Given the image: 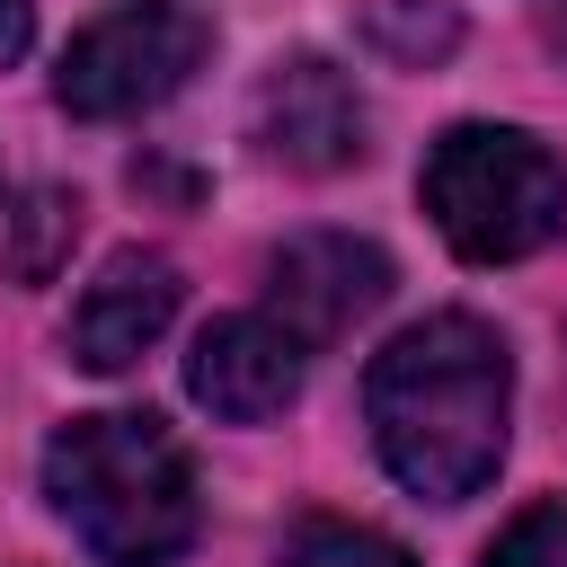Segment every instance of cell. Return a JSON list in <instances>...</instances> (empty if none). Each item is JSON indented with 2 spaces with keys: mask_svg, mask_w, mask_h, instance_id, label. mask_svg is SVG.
I'll list each match as a JSON object with an SVG mask.
<instances>
[{
  "mask_svg": "<svg viewBox=\"0 0 567 567\" xmlns=\"http://www.w3.org/2000/svg\"><path fill=\"white\" fill-rule=\"evenodd\" d=\"M168 319H177V266L151 257V248H115V257L97 266V284L71 301L62 346H71V363H89V372H133V363L168 337Z\"/></svg>",
  "mask_w": 567,
  "mask_h": 567,
  "instance_id": "cell-8",
  "label": "cell"
},
{
  "mask_svg": "<svg viewBox=\"0 0 567 567\" xmlns=\"http://www.w3.org/2000/svg\"><path fill=\"white\" fill-rule=\"evenodd\" d=\"M301 337L275 319V310H230V319H213L204 337H195V354H186V390H195V408H213L221 425H266V416H284L292 399H301Z\"/></svg>",
  "mask_w": 567,
  "mask_h": 567,
  "instance_id": "cell-7",
  "label": "cell"
},
{
  "mask_svg": "<svg viewBox=\"0 0 567 567\" xmlns=\"http://www.w3.org/2000/svg\"><path fill=\"white\" fill-rule=\"evenodd\" d=\"M363 416L408 496H425V505L478 496L505 461V416H514L505 337L470 310L408 319L363 372Z\"/></svg>",
  "mask_w": 567,
  "mask_h": 567,
  "instance_id": "cell-1",
  "label": "cell"
},
{
  "mask_svg": "<svg viewBox=\"0 0 567 567\" xmlns=\"http://www.w3.org/2000/svg\"><path fill=\"white\" fill-rule=\"evenodd\" d=\"M363 44L416 71V62H434V53L461 44V18H452L443 0H372V9H363Z\"/></svg>",
  "mask_w": 567,
  "mask_h": 567,
  "instance_id": "cell-10",
  "label": "cell"
},
{
  "mask_svg": "<svg viewBox=\"0 0 567 567\" xmlns=\"http://www.w3.org/2000/svg\"><path fill=\"white\" fill-rule=\"evenodd\" d=\"M248 124H257L266 159H284L301 177H328V168H354L363 159V97H354V80L328 53H284L257 80Z\"/></svg>",
  "mask_w": 567,
  "mask_h": 567,
  "instance_id": "cell-6",
  "label": "cell"
},
{
  "mask_svg": "<svg viewBox=\"0 0 567 567\" xmlns=\"http://www.w3.org/2000/svg\"><path fill=\"white\" fill-rule=\"evenodd\" d=\"M390 301V257L354 230H301L266 257V310L301 337V346H328L346 337L354 319H372Z\"/></svg>",
  "mask_w": 567,
  "mask_h": 567,
  "instance_id": "cell-5",
  "label": "cell"
},
{
  "mask_svg": "<svg viewBox=\"0 0 567 567\" xmlns=\"http://www.w3.org/2000/svg\"><path fill=\"white\" fill-rule=\"evenodd\" d=\"M71 239H80V204L53 195V186H27V195L0 213V266H9L18 284H44V275L71 257Z\"/></svg>",
  "mask_w": 567,
  "mask_h": 567,
  "instance_id": "cell-9",
  "label": "cell"
},
{
  "mask_svg": "<svg viewBox=\"0 0 567 567\" xmlns=\"http://www.w3.org/2000/svg\"><path fill=\"white\" fill-rule=\"evenodd\" d=\"M487 567H567V496H549V505L514 514V523L496 532Z\"/></svg>",
  "mask_w": 567,
  "mask_h": 567,
  "instance_id": "cell-12",
  "label": "cell"
},
{
  "mask_svg": "<svg viewBox=\"0 0 567 567\" xmlns=\"http://www.w3.org/2000/svg\"><path fill=\"white\" fill-rule=\"evenodd\" d=\"M27 35H35V9H27V0H0V71L27 53Z\"/></svg>",
  "mask_w": 567,
  "mask_h": 567,
  "instance_id": "cell-13",
  "label": "cell"
},
{
  "mask_svg": "<svg viewBox=\"0 0 567 567\" xmlns=\"http://www.w3.org/2000/svg\"><path fill=\"white\" fill-rule=\"evenodd\" d=\"M275 567H416L399 540H381V532H363V523H301L292 540H284V558Z\"/></svg>",
  "mask_w": 567,
  "mask_h": 567,
  "instance_id": "cell-11",
  "label": "cell"
},
{
  "mask_svg": "<svg viewBox=\"0 0 567 567\" xmlns=\"http://www.w3.org/2000/svg\"><path fill=\"white\" fill-rule=\"evenodd\" d=\"M416 195H425L434 230L452 239V257H470V266H514L567 230V168L549 142H532L514 124H452L425 151Z\"/></svg>",
  "mask_w": 567,
  "mask_h": 567,
  "instance_id": "cell-3",
  "label": "cell"
},
{
  "mask_svg": "<svg viewBox=\"0 0 567 567\" xmlns=\"http://www.w3.org/2000/svg\"><path fill=\"white\" fill-rule=\"evenodd\" d=\"M44 496L71 523V540L106 567H168L204 523L195 461L151 408L71 416L44 443Z\"/></svg>",
  "mask_w": 567,
  "mask_h": 567,
  "instance_id": "cell-2",
  "label": "cell"
},
{
  "mask_svg": "<svg viewBox=\"0 0 567 567\" xmlns=\"http://www.w3.org/2000/svg\"><path fill=\"white\" fill-rule=\"evenodd\" d=\"M204 44H213V27H204L186 0H124V9H106L97 27L71 35V53H62V71H53V97H62L71 115H89V124L142 115V106H159V97H177V89L195 80Z\"/></svg>",
  "mask_w": 567,
  "mask_h": 567,
  "instance_id": "cell-4",
  "label": "cell"
}]
</instances>
